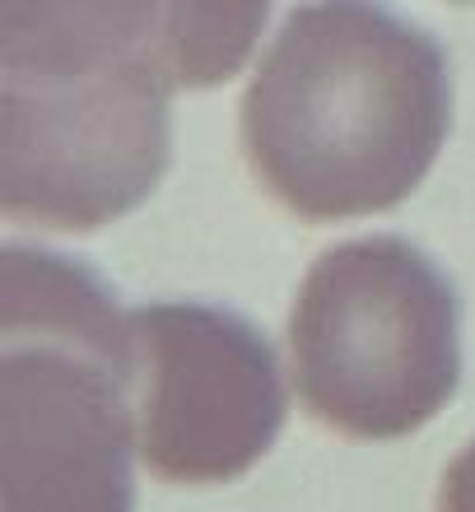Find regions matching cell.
I'll return each mask as SVG.
<instances>
[{
    "mask_svg": "<svg viewBox=\"0 0 475 512\" xmlns=\"http://www.w3.org/2000/svg\"><path fill=\"white\" fill-rule=\"evenodd\" d=\"M289 368L326 429L406 438L462 378L457 289L396 233L326 247L289 308Z\"/></svg>",
    "mask_w": 475,
    "mask_h": 512,
    "instance_id": "4",
    "label": "cell"
},
{
    "mask_svg": "<svg viewBox=\"0 0 475 512\" xmlns=\"http://www.w3.org/2000/svg\"><path fill=\"white\" fill-rule=\"evenodd\" d=\"M452 122L448 56L378 5H299L247 80V168L303 219L392 210L434 168Z\"/></svg>",
    "mask_w": 475,
    "mask_h": 512,
    "instance_id": "2",
    "label": "cell"
},
{
    "mask_svg": "<svg viewBox=\"0 0 475 512\" xmlns=\"http://www.w3.org/2000/svg\"><path fill=\"white\" fill-rule=\"evenodd\" d=\"M131 331L89 266L0 252V512H131Z\"/></svg>",
    "mask_w": 475,
    "mask_h": 512,
    "instance_id": "3",
    "label": "cell"
},
{
    "mask_svg": "<svg viewBox=\"0 0 475 512\" xmlns=\"http://www.w3.org/2000/svg\"><path fill=\"white\" fill-rule=\"evenodd\" d=\"M140 461L159 480L219 485L266 457L285 424L271 340L210 303L126 312Z\"/></svg>",
    "mask_w": 475,
    "mask_h": 512,
    "instance_id": "5",
    "label": "cell"
},
{
    "mask_svg": "<svg viewBox=\"0 0 475 512\" xmlns=\"http://www.w3.org/2000/svg\"><path fill=\"white\" fill-rule=\"evenodd\" d=\"M266 5H0V205L89 233L136 210L173 154V94L229 80Z\"/></svg>",
    "mask_w": 475,
    "mask_h": 512,
    "instance_id": "1",
    "label": "cell"
},
{
    "mask_svg": "<svg viewBox=\"0 0 475 512\" xmlns=\"http://www.w3.org/2000/svg\"><path fill=\"white\" fill-rule=\"evenodd\" d=\"M438 512H475V438L462 447V457L443 471V485H438Z\"/></svg>",
    "mask_w": 475,
    "mask_h": 512,
    "instance_id": "6",
    "label": "cell"
}]
</instances>
